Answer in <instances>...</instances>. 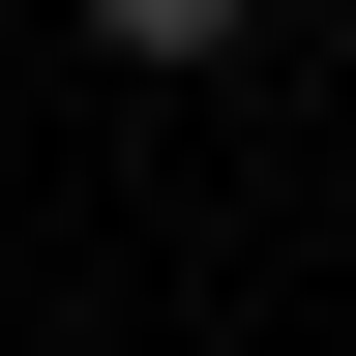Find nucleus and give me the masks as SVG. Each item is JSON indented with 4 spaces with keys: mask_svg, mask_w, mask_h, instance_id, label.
<instances>
[{
    "mask_svg": "<svg viewBox=\"0 0 356 356\" xmlns=\"http://www.w3.org/2000/svg\"><path fill=\"white\" fill-rule=\"evenodd\" d=\"M238 30H267V0H89V60H149V89H178V60H238Z\"/></svg>",
    "mask_w": 356,
    "mask_h": 356,
    "instance_id": "obj_1",
    "label": "nucleus"
}]
</instances>
